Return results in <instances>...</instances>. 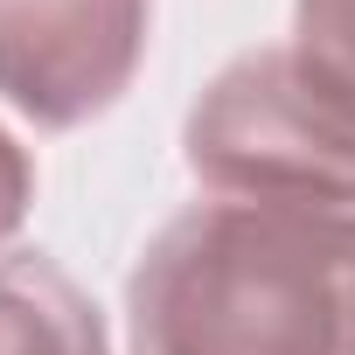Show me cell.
Returning a JSON list of instances; mask_svg holds the SVG:
<instances>
[{
	"label": "cell",
	"mask_w": 355,
	"mask_h": 355,
	"mask_svg": "<svg viewBox=\"0 0 355 355\" xmlns=\"http://www.w3.org/2000/svg\"><path fill=\"white\" fill-rule=\"evenodd\" d=\"M132 355H355V209L202 202L125 279Z\"/></svg>",
	"instance_id": "cell-1"
},
{
	"label": "cell",
	"mask_w": 355,
	"mask_h": 355,
	"mask_svg": "<svg viewBox=\"0 0 355 355\" xmlns=\"http://www.w3.org/2000/svg\"><path fill=\"white\" fill-rule=\"evenodd\" d=\"M182 146L223 202L355 209V77L300 42L251 49L196 98Z\"/></svg>",
	"instance_id": "cell-2"
},
{
	"label": "cell",
	"mask_w": 355,
	"mask_h": 355,
	"mask_svg": "<svg viewBox=\"0 0 355 355\" xmlns=\"http://www.w3.org/2000/svg\"><path fill=\"white\" fill-rule=\"evenodd\" d=\"M146 0H0V98L42 132L112 112L146 56Z\"/></svg>",
	"instance_id": "cell-3"
},
{
	"label": "cell",
	"mask_w": 355,
	"mask_h": 355,
	"mask_svg": "<svg viewBox=\"0 0 355 355\" xmlns=\"http://www.w3.org/2000/svg\"><path fill=\"white\" fill-rule=\"evenodd\" d=\"M0 355H112L98 306L49 258H0Z\"/></svg>",
	"instance_id": "cell-4"
},
{
	"label": "cell",
	"mask_w": 355,
	"mask_h": 355,
	"mask_svg": "<svg viewBox=\"0 0 355 355\" xmlns=\"http://www.w3.org/2000/svg\"><path fill=\"white\" fill-rule=\"evenodd\" d=\"M300 49L355 77V0H300Z\"/></svg>",
	"instance_id": "cell-5"
},
{
	"label": "cell",
	"mask_w": 355,
	"mask_h": 355,
	"mask_svg": "<svg viewBox=\"0 0 355 355\" xmlns=\"http://www.w3.org/2000/svg\"><path fill=\"white\" fill-rule=\"evenodd\" d=\"M28 202H35V167H28L21 139L0 125V251H8L15 230L28 223Z\"/></svg>",
	"instance_id": "cell-6"
}]
</instances>
